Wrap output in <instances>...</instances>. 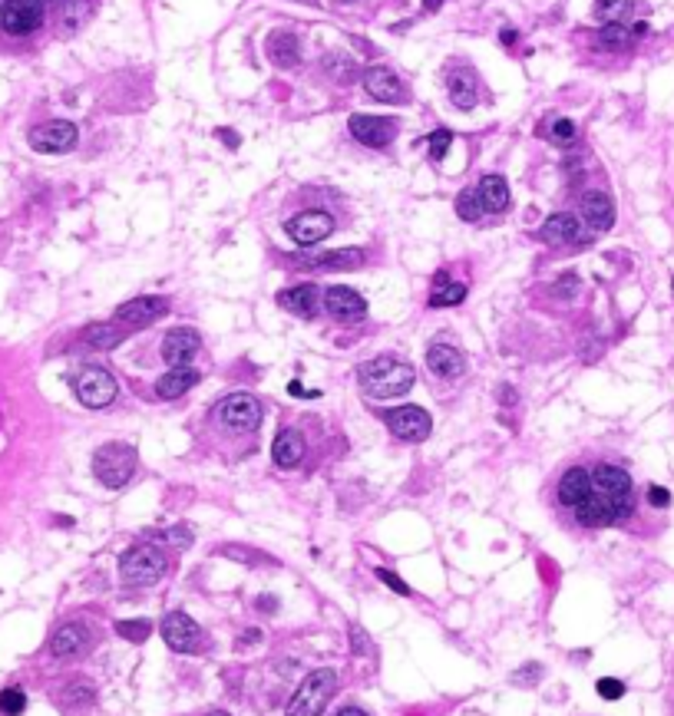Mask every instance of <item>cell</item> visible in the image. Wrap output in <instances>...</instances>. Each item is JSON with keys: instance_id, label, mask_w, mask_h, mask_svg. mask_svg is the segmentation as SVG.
<instances>
[{"instance_id": "obj_15", "label": "cell", "mask_w": 674, "mask_h": 716, "mask_svg": "<svg viewBox=\"0 0 674 716\" xmlns=\"http://www.w3.org/2000/svg\"><path fill=\"white\" fill-rule=\"evenodd\" d=\"M539 238L546 245H556V248H566V245H582L585 241V221L572 215V211H559V215H549L542 221Z\"/></svg>"}, {"instance_id": "obj_46", "label": "cell", "mask_w": 674, "mask_h": 716, "mask_svg": "<svg viewBox=\"0 0 674 716\" xmlns=\"http://www.w3.org/2000/svg\"><path fill=\"white\" fill-rule=\"evenodd\" d=\"M219 139H222L225 145H229V149H239V135H235V129H219Z\"/></svg>"}, {"instance_id": "obj_21", "label": "cell", "mask_w": 674, "mask_h": 716, "mask_svg": "<svg viewBox=\"0 0 674 716\" xmlns=\"http://www.w3.org/2000/svg\"><path fill=\"white\" fill-rule=\"evenodd\" d=\"M364 265V251L360 248H341V251H324L314 258H295V268H314V271H351Z\"/></svg>"}, {"instance_id": "obj_27", "label": "cell", "mask_w": 674, "mask_h": 716, "mask_svg": "<svg viewBox=\"0 0 674 716\" xmlns=\"http://www.w3.org/2000/svg\"><path fill=\"white\" fill-rule=\"evenodd\" d=\"M318 301H321V291L314 284L288 287V291H281L278 294V304L285 307V311H291V314H298V317H314Z\"/></svg>"}, {"instance_id": "obj_48", "label": "cell", "mask_w": 674, "mask_h": 716, "mask_svg": "<svg viewBox=\"0 0 674 716\" xmlns=\"http://www.w3.org/2000/svg\"><path fill=\"white\" fill-rule=\"evenodd\" d=\"M255 640H261V630H245V637L239 640V647H248V644H255Z\"/></svg>"}, {"instance_id": "obj_41", "label": "cell", "mask_w": 674, "mask_h": 716, "mask_svg": "<svg viewBox=\"0 0 674 716\" xmlns=\"http://www.w3.org/2000/svg\"><path fill=\"white\" fill-rule=\"evenodd\" d=\"M159 538H165V542H173V544H179V548H189L192 544V532H189V525H173V528H165L163 535Z\"/></svg>"}, {"instance_id": "obj_6", "label": "cell", "mask_w": 674, "mask_h": 716, "mask_svg": "<svg viewBox=\"0 0 674 716\" xmlns=\"http://www.w3.org/2000/svg\"><path fill=\"white\" fill-rule=\"evenodd\" d=\"M261 416H265L261 400L258 396H251V393H231V396H225V400L215 406V420L222 423L231 436H248V432H255L261 426Z\"/></svg>"}, {"instance_id": "obj_13", "label": "cell", "mask_w": 674, "mask_h": 716, "mask_svg": "<svg viewBox=\"0 0 674 716\" xmlns=\"http://www.w3.org/2000/svg\"><path fill=\"white\" fill-rule=\"evenodd\" d=\"M347 129H351V135H354L360 145H367V149H384V145L394 143L397 119L357 113V116H351V119H347Z\"/></svg>"}, {"instance_id": "obj_35", "label": "cell", "mask_w": 674, "mask_h": 716, "mask_svg": "<svg viewBox=\"0 0 674 716\" xmlns=\"http://www.w3.org/2000/svg\"><path fill=\"white\" fill-rule=\"evenodd\" d=\"M542 135H549L556 145H572L578 139V129L572 119H562L559 116V119H552L549 126H542Z\"/></svg>"}, {"instance_id": "obj_25", "label": "cell", "mask_w": 674, "mask_h": 716, "mask_svg": "<svg viewBox=\"0 0 674 716\" xmlns=\"http://www.w3.org/2000/svg\"><path fill=\"white\" fill-rule=\"evenodd\" d=\"M199 380H202V373L192 370V367H173V370H165L163 377L155 380V393H159L163 400H179V396H185L192 386H199Z\"/></svg>"}, {"instance_id": "obj_26", "label": "cell", "mask_w": 674, "mask_h": 716, "mask_svg": "<svg viewBox=\"0 0 674 716\" xmlns=\"http://www.w3.org/2000/svg\"><path fill=\"white\" fill-rule=\"evenodd\" d=\"M304 449H308V442H304V436H301L298 430H281L278 440H275V446H271L275 466L295 469L301 462V459H304Z\"/></svg>"}, {"instance_id": "obj_5", "label": "cell", "mask_w": 674, "mask_h": 716, "mask_svg": "<svg viewBox=\"0 0 674 716\" xmlns=\"http://www.w3.org/2000/svg\"><path fill=\"white\" fill-rule=\"evenodd\" d=\"M337 690V674L331 667L311 670L308 677L301 680V687L295 690V697L288 703V716H321L328 700Z\"/></svg>"}, {"instance_id": "obj_10", "label": "cell", "mask_w": 674, "mask_h": 716, "mask_svg": "<svg viewBox=\"0 0 674 716\" xmlns=\"http://www.w3.org/2000/svg\"><path fill=\"white\" fill-rule=\"evenodd\" d=\"M80 139V129L67 119H50V123L37 126L33 133H30V149L33 153H47V155H60V153H70Z\"/></svg>"}, {"instance_id": "obj_40", "label": "cell", "mask_w": 674, "mask_h": 716, "mask_svg": "<svg viewBox=\"0 0 674 716\" xmlns=\"http://www.w3.org/2000/svg\"><path fill=\"white\" fill-rule=\"evenodd\" d=\"M595 690H598V697H602V700H622V697H625V683H622V680H615V677H602L595 683Z\"/></svg>"}, {"instance_id": "obj_43", "label": "cell", "mask_w": 674, "mask_h": 716, "mask_svg": "<svg viewBox=\"0 0 674 716\" xmlns=\"http://www.w3.org/2000/svg\"><path fill=\"white\" fill-rule=\"evenodd\" d=\"M648 502H651L655 508H668V506H671V492H668V488H661V486H651V488H648Z\"/></svg>"}, {"instance_id": "obj_7", "label": "cell", "mask_w": 674, "mask_h": 716, "mask_svg": "<svg viewBox=\"0 0 674 716\" xmlns=\"http://www.w3.org/2000/svg\"><path fill=\"white\" fill-rule=\"evenodd\" d=\"M73 393H77V400L87 410H103V406H109L116 400L119 386H116L113 373L103 370V367H83L73 377Z\"/></svg>"}, {"instance_id": "obj_36", "label": "cell", "mask_w": 674, "mask_h": 716, "mask_svg": "<svg viewBox=\"0 0 674 716\" xmlns=\"http://www.w3.org/2000/svg\"><path fill=\"white\" fill-rule=\"evenodd\" d=\"M456 215H460L463 221H480L486 211H482L480 205V195H476V189H466L456 195Z\"/></svg>"}, {"instance_id": "obj_44", "label": "cell", "mask_w": 674, "mask_h": 716, "mask_svg": "<svg viewBox=\"0 0 674 716\" xmlns=\"http://www.w3.org/2000/svg\"><path fill=\"white\" fill-rule=\"evenodd\" d=\"M351 644H354V654H367V647H370L360 628H351Z\"/></svg>"}, {"instance_id": "obj_14", "label": "cell", "mask_w": 674, "mask_h": 716, "mask_svg": "<svg viewBox=\"0 0 674 716\" xmlns=\"http://www.w3.org/2000/svg\"><path fill=\"white\" fill-rule=\"evenodd\" d=\"M387 426H390V432H394L397 440L420 442L430 436L434 420H430V413L420 410V406H397V410L387 413Z\"/></svg>"}, {"instance_id": "obj_19", "label": "cell", "mask_w": 674, "mask_h": 716, "mask_svg": "<svg viewBox=\"0 0 674 716\" xmlns=\"http://www.w3.org/2000/svg\"><path fill=\"white\" fill-rule=\"evenodd\" d=\"M588 492H592V472L582 469V466H576V469H566V472H562L559 488H556V498H559L562 508L576 512V508L588 498Z\"/></svg>"}, {"instance_id": "obj_23", "label": "cell", "mask_w": 674, "mask_h": 716, "mask_svg": "<svg viewBox=\"0 0 674 716\" xmlns=\"http://www.w3.org/2000/svg\"><path fill=\"white\" fill-rule=\"evenodd\" d=\"M426 367H430L436 377H444V380H456V377H463V370H466V357H463L453 344H430V350H426Z\"/></svg>"}, {"instance_id": "obj_53", "label": "cell", "mask_w": 674, "mask_h": 716, "mask_svg": "<svg viewBox=\"0 0 674 716\" xmlns=\"http://www.w3.org/2000/svg\"><path fill=\"white\" fill-rule=\"evenodd\" d=\"M341 4H354V0H341Z\"/></svg>"}, {"instance_id": "obj_34", "label": "cell", "mask_w": 674, "mask_h": 716, "mask_svg": "<svg viewBox=\"0 0 674 716\" xmlns=\"http://www.w3.org/2000/svg\"><path fill=\"white\" fill-rule=\"evenodd\" d=\"M93 697H97V690H93V683L89 680H70L67 690H63V703L67 707H87V703H93Z\"/></svg>"}, {"instance_id": "obj_45", "label": "cell", "mask_w": 674, "mask_h": 716, "mask_svg": "<svg viewBox=\"0 0 674 716\" xmlns=\"http://www.w3.org/2000/svg\"><path fill=\"white\" fill-rule=\"evenodd\" d=\"M539 674H542V670L536 667V664H532V667L520 670V674H516L512 680H516V683H520V680H522V683H536V680H539Z\"/></svg>"}, {"instance_id": "obj_38", "label": "cell", "mask_w": 674, "mask_h": 716, "mask_svg": "<svg viewBox=\"0 0 674 716\" xmlns=\"http://www.w3.org/2000/svg\"><path fill=\"white\" fill-rule=\"evenodd\" d=\"M116 634H119V637H123V640H133V644H143V640L149 637V634H153V624L143 621V618H139V621H119V624H116Z\"/></svg>"}, {"instance_id": "obj_51", "label": "cell", "mask_w": 674, "mask_h": 716, "mask_svg": "<svg viewBox=\"0 0 674 716\" xmlns=\"http://www.w3.org/2000/svg\"><path fill=\"white\" fill-rule=\"evenodd\" d=\"M502 43H516V30H502Z\"/></svg>"}, {"instance_id": "obj_3", "label": "cell", "mask_w": 674, "mask_h": 716, "mask_svg": "<svg viewBox=\"0 0 674 716\" xmlns=\"http://www.w3.org/2000/svg\"><path fill=\"white\" fill-rule=\"evenodd\" d=\"M169 572V558H165L163 548H155V544H136L129 552L123 554V562H119V578L123 584L129 588H149L155 584L163 574Z\"/></svg>"}, {"instance_id": "obj_56", "label": "cell", "mask_w": 674, "mask_h": 716, "mask_svg": "<svg viewBox=\"0 0 674 716\" xmlns=\"http://www.w3.org/2000/svg\"><path fill=\"white\" fill-rule=\"evenodd\" d=\"M0 14H4V4H0Z\"/></svg>"}, {"instance_id": "obj_33", "label": "cell", "mask_w": 674, "mask_h": 716, "mask_svg": "<svg viewBox=\"0 0 674 716\" xmlns=\"http://www.w3.org/2000/svg\"><path fill=\"white\" fill-rule=\"evenodd\" d=\"M324 73L331 79H337V83H351V79H357V63L351 57H344V53H328L324 57Z\"/></svg>"}, {"instance_id": "obj_39", "label": "cell", "mask_w": 674, "mask_h": 716, "mask_svg": "<svg viewBox=\"0 0 674 716\" xmlns=\"http://www.w3.org/2000/svg\"><path fill=\"white\" fill-rule=\"evenodd\" d=\"M450 143H453L450 129H436V133L430 135V159H434V163H440V159L446 155V149H450Z\"/></svg>"}, {"instance_id": "obj_2", "label": "cell", "mask_w": 674, "mask_h": 716, "mask_svg": "<svg viewBox=\"0 0 674 716\" xmlns=\"http://www.w3.org/2000/svg\"><path fill=\"white\" fill-rule=\"evenodd\" d=\"M592 496L605 502L612 522L632 516V476L618 466H598L592 472Z\"/></svg>"}, {"instance_id": "obj_37", "label": "cell", "mask_w": 674, "mask_h": 716, "mask_svg": "<svg viewBox=\"0 0 674 716\" xmlns=\"http://www.w3.org/2000/svg\"><path fill=\"white\" fill-rule=\"evenodd\" d=\"M27 710V693L20 687H7L0 690V713L4 716H20Z\"/></svg>"}, {"instance_id": "obj_4", "label": "cell", "mask_w": 674, "mask_h": 716, "mask_svg": "<svg viewBox=\"0 0 674 716\" xmlns=\"http://www.w3.org/2000/svg\"><path fill=\"white\" fill-rule=\"evenodd\" d=\"M136 466H139V456L129 442H107L93 456V476L107 488H123L136 476Z\"/></svg>"}, {"instance_id": "obj_12", "label": "cell", "mask_w": 674, "mask_h": 716, "mask_svg": "<svg viewBox=\"0 0 674 716\" xmlns=\"http://www.w3.org/2000/svg\"><path fill=\"white\" fill-rule=\"evenodd\" d=\"M43 23V0H7L0 14V27L10 37H30Z\"/></svg>"}, {"instance_id": "obj_31", "label": "cell", "mask_w": 674, "mask_h": 716, "mask_svg": "<svg viewBox=\"0 0 674 716\" xmlns=\"http://www.w3.org/2000/svg\"><path fill=\"white\" fill-rule=\"evenodd\" d=\"M463 297H466V284H460V281H440V284L434 287V294H430V307H456L463 304Z\"/></svg>"}, {"instance_id": "obj_16", "label": "cell", "mask_w": 674, "mask_h": 716, "mask_svg": "<svg viewBox=\"0 0 674 716\" xmlns=\"http://www.w3.org/2000/svg\"><path fill=\"white\" fill-rule=\"evenodd\" d=\"M324 311H328L334 321H341V324H357V321H364V314H367V301L357 294L354 287L334 284L324 291Z\"/></svg>"}, {"instance_id": "obj_55", "label": "cell", "mask_w": 674, "mask_h": 716, "mask_svg": "<svg viewBox=\"0 0 674 716\" xmlns=\"http://www.w3.org/2000/svg\"><path fill=\"white\" fill-rule=\"evenodd\" d=\"M212 716H229V713H212Z\"/></svg>"}, {"instance_id": "obj_11", "label": "cell", "mask_w": 674, "mask_h": 716, "mask_svg": "<svg viewBox=\"0 0 674 716\" xmlns=\"http://www.w3.org/2000/svg\"><path fill=\"white\" fill-rule=\"evenodd\" d=\"M285 231L295 238V245H301V248H314V245H321L324 238H331L334 219H331L328 211H301V215H295V219L285 221Z\"/></svg>"}, {"instance_id": "obj_20", "label": "cell", "mask_w": 674, "mask_h": 716, "mask_svg": "<svg viewBox=\"0 0 674 716\" xmlns=\"http://www.w3.org/2000/svg\"><path fill=\"white\" fill-rule=\"evenodd\" d=\"M360 83H364V89L374 99H380V103H400L404 99V83H400V77H397L390 67H370L360 77Z\"/></svg>"}, {"instance_id": "obj_42", "label": "cell", "mask_w": 674, "mask_h": 716, "mask_svg": "<svg viewBox=\"0 0 674 716\" xmlns=\"http://www.w3.org/2000/svg\"><path fill=\"white\" fill-rule=\"evenodd\" d=\"M377 578L387 584V588H394L397 594H404V598H410V588L404 584V578L400 574H394V572H387V568H377Z\"/></svg>"}, {"instance_id": "obj_1", "label": "cell", "mask_w": 674, "mask_h": 716, "mask_svg": "<svg viewBox=\"0 0 674 716\" xmlns=\"http://www.w3.org/2000/svg\"><path fill=\"white\" fill-rule=\"evenodd\" d=\"M360 380V390L370 396V400H394V396H404L410 386H414L417 373L410 363L394 360V357H377V360H367L357 373Z\"/></svg>"}, {"instance_id": "obj_30", "label": "cell", "mask_w": 674, "mask_h": 716, "mask_svg": "<svg viewBox=\"0 0 674 716\" xmlns=\"http://www.w3.org/2000/svg\"><path fill=\"white\" fill-rule=\"evenodd\" d=\"M123 327L109 321V324H89L83 334H80V344L89 347V350H113L119 340H123Z\"/></svg>"}, {"instance_id": "obj_9", "label": "cell", "mask_w": 674, "mask_h": 716, "mask_svg": "<svg viewBox=\"0 0 674 716\" xmlns=\"http://www.w3.org/2000/svg\"><path fill=\"white\" fill-rule=\"evenodd\" d=\"M159 634H163L165 644H169L173 650H179V654H199V650L205 647L202 628H199V624H195L185 611L165 614L163 624H159Z\"/></svg>"}, {"instance_id": "obj_50", "label": "cell", "mask_w": 674, "mask_h": 716, "mask_svg": "<svg viewBox=\"0 0 674 716\" xmlns=\"http://www.w3.org/2000/svg\"><path fill=\"white\" fill-rule=\"evenodd\" d=\"M337 716H370V713H364V710H357V707H344Z\"/></svg>"}, {"instance_id": "obj_22", "label": "cell", "mask_w": 674, "mask_h": 716, "mask_svg": "<svg viewBox=\"0 0 674 716\" xmlns=\"http://www.w3.org/2000/svg\"><path fill=\"white\" fill-rule=\"evenodd\" d=\"M89 647V628L87 624H63V628L50 637V654L53 657H80Z\"/></svg>"}, {"instance_id": "obj_28", "label": "cell", "mask_w": 674, "mask_h": 716, "mask_svg": "<svg viewBox=\"0 0 674 716\" xmlns=\"http://www.w3.org/2000/svg\"><path fill=\"white\" fill-rule=\"evenodd\" d=\"M476 195H480L482 211H506L510 209V185L502 175H482L480 185H476Z\"/></svg>"}, {"instance_id": "obj_52", "label": "cell", "mask_w": 674, "mask_h": 716, "mask_svg": "<svg viewBox=\"0 0 674 716\" xmlns=\"http://www.w3.org/2000/svg\"><path fill=\"white\" fill-rule=\"evenodd\" d=\"M440 4H444V0H424V7H426V10H436V7H440Z\"/></svg>"}, {"instance_id": "obj_49", "label": "cell", "mask_w": 674, "mask_h": 716, "mask_svg": "<svg viewBox=\"0 0 674 716\" xmlns=\"http://www.w3.org/2000/svg\"><path fill=\"white\" fill-rule=\"evenodd\" d=\"M500 393H502L500 400H502V403H506V406H512V403H516V390H512V386H502V390H500Z\"/></svg>"}, {"instance_id": "obj_54", "label": "cell", "mask_w": 674, "mask_h": 716, "mask_svg": "<svg viewBox=\"0 0 674 716\" xmlns=\"http://www.w3.org/2000/svg\"><path fill=\"white\" fill-rule=\"evenodd\" d=\"M298 4H311V0H298Z\"/></svg>"}, {"instance_id": "obj_8", "label": "cell", "mask_w": 674, "mask_h": 716, "mask_svg": "<svg viewBox=\"0 0 674 716\" xmlns=\"http://www.w3.org/2000/svg\"><path fill=\"white\" fill-rule=\"evenodd\" d=\"M169 314V301L165 297H153V294H143V297H133V301H126V304L116 307L113 321L123 327L126 334H133V330H143V327H153L159 317Z\"/></svg>"}, {"instance_id": "obj_47", "label": "cell", "mask_w": 674, "mask_h": 716, "mask_svg": "<svg viewBox=\"0 0 674 716\" xmlns=\"http://www.w3.org/2000/svg\"><path fill=\"white\" fill-rule=\"evenodd\" d=\"M288 393H291V396H321L318 390H311V393H308V390H304V386H301L298 380H291V383H288Z\"/></svg>"}, {"instance_id": "obj_32", "label": "cell", "mask_w": 674, "mask_h": 716, "mask_svg": "<svg viewBox=\"0 0 674 716\" xmlns=\"http://www.w3.org/2000/svg\"><path fill=\"white\" fill-rule=\"evenodd\" d=\"M595 17L602 23H628L632 0H595Z\"/></svg>"}, {"instance_id": "obj_24", "label": "cell", "mask_w": 674, "mask_h": 716, "mask_svg": "<svg viewBox=\"0 0 674 716\" xmlns=\"http://www.w3.org/2000/svg\"><path fill=\"white\" fill-rule=\"evenodd\" d=\"M265 53H268V60L275 67L291 70V67H298V60H301V40L295 37L291 30H275L268 37V43H265Z\"/></svg>"}, {"instance_id": "obj_29", "label": "cell", "mask_w": 674, "mask_h": 716, "mask_svg": "<svg viewBox=\"0 0 674 716\" xmlns=\"http://www.w3.org/2000/svg\"><path fill=\"white\" fill-rule=\"evenodd\" d=\"M446 93H450L453 106L473 109L476 106V79H473L470 70H453L450 77H446Z\"/></svg>"}, {"instance_id": "obj_18", "label": "cell", "mask_w": 674, "mask_h": 716, "mask_svg": "<svg viewBox=\"0 0 674 716\" xmlns=\"http://www.w3.org/2000/svg\"><path fill=\"white\" fill-rule=\"evenodd\" d=\"M578 219L585 221L592 231H608L615 225V201L598 189L585 191L582 201H578Z\"/></svg>"}, {"instance_id": "obj_17", "label": "cell", "mask_w": 674, "mask_h": 716, "mask_svg": "<svg viewBox=\"0 0 674 716\" xmlns=\"http://www.w3.org/2000/svg\"><path fill=\"white\" fill-rule=\"evenodd\" d=\"M199 350H202V337L195 327H175L163 337V360L169 367H189Z\"/></svg>"}]
</instances>
